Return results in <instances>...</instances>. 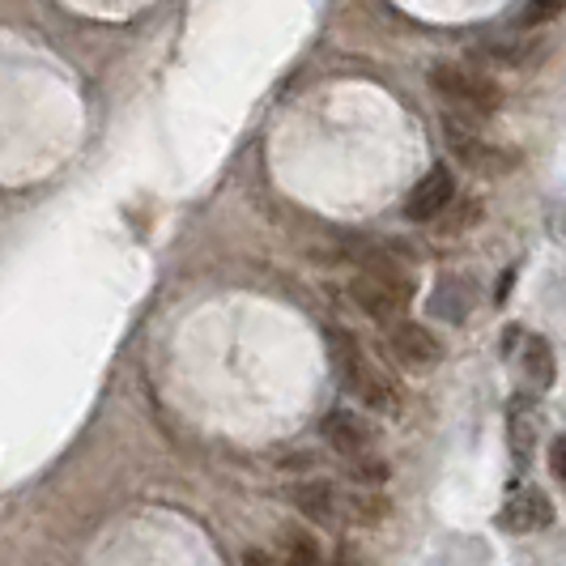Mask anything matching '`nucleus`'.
<instances>
[{
	"mask_svg": "<svg viewBox=\"0 0 566 566\" xmlns=\"http://www.w3.org/2000/svg\"><path fill=\"white\" fill-rule=\"evenodd\" d=\"M328 354H333V370H337V384L349 392V397H358L367 409L375 413H400V392L388 384V375L379 367H370V358L363 354V345L354 333H328Z\"/></svg>",
	"mask_w": 566,
	"mask_h": 566,
	"instance_id": "f257e3e1",
	"label": "nucleus"
},
{
	"mask_svg": "<svg viewBox=\"0 0 566 566\" xmlns=\"http://www.w3.org/2000/svg\"><path fill=\"white\" fill-rule=\"evenodd\" d=\"M430 90L452 107L448 115H460V119H485L503 107L499 82L482 69H469V64H434Z\"/></svg>",
	"mask_w": 566,
	"mask_h": 566,
	"instance_id": "7ed1b4c3",
	"label": "nucleus"
},
{
	"mask_svg": "<svg viewBox=\"0 0 566 566\" xmlns=\"http://www.w3.org/2000/svg\"><path fill=\"white\" fill-rule=\"evenodd\" d=\"M482 218V205H473V200H455L452 209L439 218V227L443 230H464V227H473Z\"/></svg>",
	"mask_w": 566,
	"mask_h": 566,
	"instance_id": "f3484780",
	"label": "nucleus"
},
{
	"mask_svg": "<svg viewBox=\"0 0 566 566\" xmlns=\"http://www.w3.org/2000/svg\"><path fill=\"white\" fill-rule=\"evenodd\" d=\"M473 307V285L464 277H443L439 290L430 294V315L434 319H448V324H460Z\"/></svg>",
	"mask_w": 566,
	"mask_h": 566,
	"instance_id": "9d476101",
	"label": "nucleus"
},
{
	"mask_svg": "<svg viewBox=\"0 0 566 566\" xmlns=\"http://www.w3.org/2000/svg\"><path fill=\"white\" fill-rule=\"evenodd\" d=\"M443 142H448V149H452L464 167L482 170V175H507L520 163L511 149H499V145H490L485 137H478L473 119H460V115L443 119Z\"/></svg>",
	"mask_w": 566,
	"mask_h": 566,
	"instance_id": "20e7f679",
	"label": "nucleus"
},
{
	"mask_svg": "<svg viewBox=\"0 0 566 566\" xmlns=\"http://www.w3.org/2000/svg\"><path fill=\"white\" fill-rule=\"evenodd\" d=\"M388 349H392V358L405 370H430L443 354L439 340L430 337V328L413 324V319H400V324L388 328Z\"/></svg>",
	"mask_w": 566,
	"mask_h": 566,
	"instance_id": "423d86ee",
	"label": "nucleus"
},
{
	"mask_svg": "<svg viewBox=\"0 0 566 566\" xmlns=\"http://www.w3.org/2000/svg\"><path fill=\"white\" fill-rule=\"evenodd\" d=\"M524 375H528L533 388H549L554 384L558 363H554V349H549L545 337H528V345H524Z\"/></svg>",
	"mask_w": 566,
	"mask_h": 566,
	"instance_id": "ddd939ff",
	"label": "nucleus"
},
{
	"mask_svg": "<svg viewBox=\"0 0 566 566\" xmlns=\"http://www.w3.org/2000/svg\"><path fill=\"white\" fill-rule=\"evenodd\" d=\"M290 503L303 511L307 520L328 524V528H337L340 520H345V494L333 482H298L290 490Z\"/></svg>",
	"mask_w": 566,
	"mask_h": 566,
	"instance_id": "6e6552de",
	"label": "nucleus"
},
{
	"mask_svg": "<svg viewBox=\"0 0 566 566\" xmlns=\"http://www.w3.org/2000/svg\"><path fill=\"white\" fill-rule=\"evenodd\" d=\"M388 511H392L388 499L375 494V490H354V494H345V520H354V524H384Z\"/></svg>",
	"mask_w": 566,
	"mask_h": 566,
	"instance_id": "4468645a",
	"label": "nucleus"
},
{
	"mask_svg": "<svg viewBox=\"0 0 566 566\" xmlns=\"http://www.w3.org/2000/svg\"><path fill=\"white\" fill-rule=\"evenodd\" d=\"M345 473H349V482L363 485V490H375V485H384L388 478H392L388 460H379V455H358V460H345Z\"/></svg>",
	"mask_w": 566,
	"mask_h": 566,
	"instance_id": "2eb2a0df",
	"label": "nucleus"
},
{
	"mask_svg": "<svg viewBox=\"0 0 566 566\" xmlns=\"http://www.w3.org/2000/svg\"><path fill=\"white\" fill-rule=\"evenodd\" d=\"M349 298L354 307H363V315H370L375 324H400V315L409 312V298H413V277L405 273L400 252H388L384 260H375L370 269H363L354 282H349Z\"/></svg>",
	"mask_w": 566,
	"mask_h": 566,
	"instance_id": "f03ea898",
	"label": "nucleus"
},
{
	"mask_svg": "<svg viewBox=\"0 0 566 566\" xmlns=\"http://www.w3.org/2000/svg\"><path fill=\"white\" fill-rule=\"evenodd\" d=\"M455 205V175L452 167H439L426 170L422 179L413 184V192L405 197V218L409 222H439L448 209Z\"/></svg>",
	"mask_w": 566,
	"mask_h": 566,
	"instance_id": "39448f33",
	"label": "nucleus"
},
{
	"mask_svg": "<svg viewBox=\"0 0 566 566\" xmlns=\"http://www.w3.org/2000/svg\"><path fill=\"white\" fill-rule=\"evenodd\" d=\"M558 13V4H533L528 13H524V22H545V18H554Z\"/></svg>",
	"mask_w": 566,
	"mask_h": 566,
	"instance_id": "6ab92c4d",
	"label": "nucleus"
},
{
	"mask_svg": "<svg viewBox=\"0 0 566 566\" xmlns=\"http://www.w3.org/2000/svg\"><path fill=\"white\" fill-rule=\"evenodd\" d=\"M533 439H537V430H533V418H528V409H524V405H515V409H511V448H515V460H520V469L533 460Z\"/></svg>",
	"mask_w": 566,
	"mask_h": 566,
	"instance_id": "dca6fc26",
	"label": "nucleus"
},
{
	"mask_svg": "<svg viewBox=\"0 0 566 566\" xmlns=\"http://www.w3.org/2000/svg\"><path fill=\"white\" fill-rule=\"evenodd\" d=\"M277 554L285 558V566H324L319 541H315L307 528H298V524L282 528V537H277Z\"/></svg>",
	"mask_w": 566,
	"mask_h": 566,
	"instance_id": "9b49d317",
	"label": "nucleus"
},
{
	"mask_svg": "<svg viewBox=\"0 0 566 566\" xmlns=\"http://www.w3.org/2000/svg\"><path fill=\"white\" fill-rule=\"evenodd\" d=\"M537 52H541V43H533L528 34H507V39H499V43H482V48H478L482 60H499V64H511V69L537 60Z\"/></svg>",
	"mask_w": 566,
	"mask_h": 566,
	"instance_id": "f8f14e48",
	"label": "nucleus"
},
{
	"mask_svg": "<svg viewBox=\"0 0 566 566\" xmlns=\"http://www.w3.org/2000/svg\"><path fill=\"white\" fill-rule=\"evenodd\" d=\"M554 520V507H549V499L541 494L537 485H524V490H515L511 494L507 511L499 515V524L507 528V533H537Z\"/></svg>",
	"mask_w": 566,
	"mask_h": 566,
	"instance_id": "1a4fd4ad",
	"label": "nucleus"
},
{
	"mask_svg": "<svg viewBox=\"0 0 566 566\" xmlns=\"http://www.w3.org/2000/svg\"><path fill=\"white\" fill-rule=\"evenodd\" d=\"M549 469H554V478L566 485V434H558V439L549 443Z\"/></svg>",
	"mask_w": 566,
	"mask_h": 566,
	"instance_id": "a211bd4d",
	"label": "nucleus"
},
{
	"mask_svg": "<svg viewBox=\"0 0 566 566\" xmlns=\"http://www.w3.org/2000/svg\"><path fill=\"white\" fill-rule=\"evenodd\" d=\"M319 439L340 455V460H358V455H370V426L354 413V409H333L324 422H319Z\"/></svg>",
	"mask_w": 566,
	"mask_h": 566,
	"instance_id": "0eeeda50",
	"label": "nucleus"
}]
</instances>
